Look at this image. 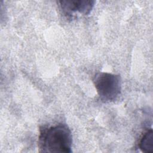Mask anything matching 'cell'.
Wrapping results in <instances>:
<instances>
[{
	"label": "cell",
	"mask_w": 153,
	"mask_h": 153,
	"mask_svg": "<svg viewBox=\"0 0 153 153\" xmlns=\"http://www.w3.org/2000/svg\"><path fill=\"white\" fill-rule=\"evenodd\" d=\"M71 131L65 124H59L40 129L38 145L39 152H71Z\"/></svg>",
	"instance_id": "1"
},
{
	"label": "cell",
	"mask_w": 153,
	"mask_h": 153,
	"mask_svg": "<svg viewBox=\"0 0 153 153\" xmlns=\"http://www.w3.org/2000/svg\"><path fill=\"white\" fill-rule=\"evenodd\" d=\"M93 83L100 99L111 102L116 100L121 93L120 76L107 72H97L93 78Z\"/></svg>",
	"instance_id": "2"
},
{
	"label": "cell",
	"mask_w": 153,
	"mask_h": 153,
	"mask_svg": "<svg viewBox=\"0 0 153 153\" xmlns=\"http://www.w3.org/2000/svg\"><path fill=\"white\" fill-rule=\"evenodd\" d=\"M63 13L67 17H72L75 13L87 15L93 9L95 1L92 0L60 1L58 2Z\"/></svg>",
	"instance_id": "3"
},
{
	"label": "cell",
	"mask_w": 153,
	"mask_h": 153,
	"mask_svg": "<svg viewBox=\"0 0 153 153\" xmlns=\"http://www.w3.org/2000/svg\"><path fill=\"white\" fill-rule=\"evenodd\" d=\"M139 146L140 150L143 152H153V132L151 128L146 131L143 134L140 140Z\"/></svg>",
	"instance_id": "4"
}]
</instances>
